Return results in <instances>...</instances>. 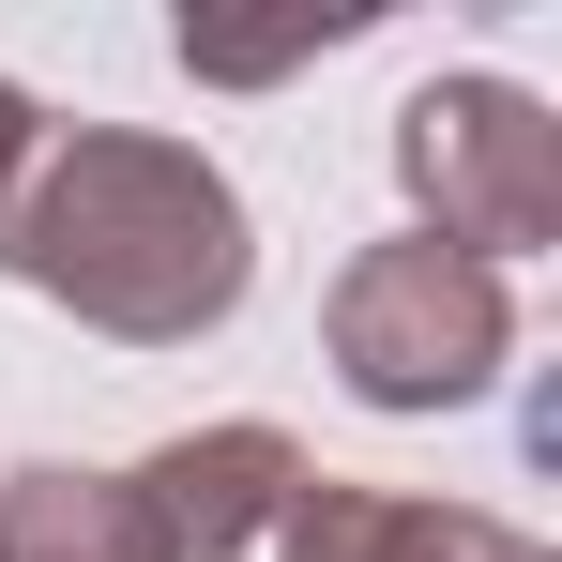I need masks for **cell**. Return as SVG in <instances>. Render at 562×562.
Here are the masks:
<instances>
[{
  "mask_svg": "<svg viewBox=\"0 0 562 562\" xmlns=\"http://www.w3.org/2000/svg\"><path fill=\"white\" fill-rule=\"evenodd\" d=\"M0 562H168V548H153V517H137L122 471L31 457V471H0Z\"/></svg>",
  "mask_w": 562,
  "mask_h": 562,
  "instance_id": "6",
  "label": "cell"
},
{
  "mask_svg": "<svg viewBox=\"0 0 562 562\" xmlns=\"http://www.w3.org/2000/svg\"><path fill=\"white\" fill-rule=\"evenodd\" d=\"M395 198H411L426 244H457L486 274L548 259L562 244V122H548V92H517V77H426L395 106Z\"/></svg>",
  "mask_w": 562,
  "mask_h": 562,
  "instance_id": "3",
  "label": "cell"
},
{
  "mask_svg": "<svg viewBox=\"0 0 562 562\" xmlns=\"http://www.w3.org/2000/svg\"><path fill=\"white\" fill-rule=\"evenodd\" d=\"M274 562H548L517 517L486 502H426V486H350V471H304V502L274 517Z\"/></svg>",
  "mask_w": 562,
  "mask_h": 562,
  "instance_id": "5",
  "label": "cell"
},
{
  "mask_svg": "<svg viewBox=\"0 0 562 562\" xmlns=\"http://www.w3.org/2000/svg\"><path fill=\"white\" fill-rule=\"evenodd\" d=\"M366 15H289V31H198L183 15V77H228V92H259V77H289L304 46H350Z\"/></svg>",
  "mask_w": 562,
  "mask_h": 562,
  "instance_id": "7",
  "label": "cell"
},
{
  "mask_svg": "<svg viewBox=\"0 0 562 562\" xmlns=\"http://www.w3.org/2000/svg\"><path fill=\"white\" fill-rule=\"evenodd\" d=\"M122 486H137V517H153V548H168V562H244V548H274V517L304 502V441L259 426V411H228V426L153 441Z\"/></svg>",
  "mask_w": 562,
  "mask_h": 562,
  "instance_id": "4",
  "label": "cell"
},
{
  "mask_svg": "<svg viewBox=\"0 0 562 562\" xmlns=\"http://www.w3.org/2000/svg\"><path fill=\"white\" fill-rule=\"evenodd\" d=\"M31 168H46V106L0 77V228H15V198H31Z\"/></svg>",
  "mask_w": 562,
  "mask_h": 562,
  "instance_id": "8",
  "label": "cell"
},
{
  "mask_svg": "<svg viewBox=\"0 0 562 562\" xmlns=\"http://www.w3.org/2000/svg\"><path fill=\"white\" fill-rule=\"evenodd\" d=\"M0 274L46 289L106 350H198V335H228L244 289H259V213H244V183H228L198 137L46 122V168L15 198V228H0Z\"/></svg>",
  "mask_w": 562,
  "mask_h": 562,
  "instance_id": "1",
  "label": "cell"
},
{
  "mask_svg": "<svg viewBox=\"0 0 562 562\" xmlns=\"http://www.w3.org/2000/svg\"><path fill=\"white\" fill-rule=\"evenodd\" d=\"M319 350H335V380H350V411H380V426L471 411L486 380L517 366V274H486V259L426 244V228L350 244L335 289H319Z\"/></svg>",
  "mask_w": 562,
  "mask_h": 562,
  "instance_id": "2",
  "label": "cell"
}]
</instances>
